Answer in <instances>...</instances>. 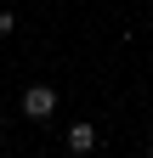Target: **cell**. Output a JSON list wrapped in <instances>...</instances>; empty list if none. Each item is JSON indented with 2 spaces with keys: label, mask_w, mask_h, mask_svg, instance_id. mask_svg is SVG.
<instances>
[{
  "label": "cell",
  "mask_w": 153,
  "mask_h": 158,
  "mask_svg": "<svg viewBox=\"0 0 153 158\" xmlns=\"http://www.w3.org/2000/svg\"><path fill=\"white\" fill-rule=\"evenodd\" d=\"M23 113L34 118V124H46V118L57 113V90H51V85H28V90H23Z\"/></svg>",
  "instance_id": "obj_1"
},
{
  "label": "cell",
  "mask_w": 153,
  "mask_h": 158,
  "mask_svg": "<svg viewBox=\"0 0 153 158\" xmlns=\"http://www.w3.org/2000/svg\"><path fill=\"white\" fill-rule=\"evenodd\" d=\"M68 147L74 152H91V147H97V130H91V124H74L68 130Z\"/></svg>",
  "instance_id": "obj_2"
}]
</instances>
